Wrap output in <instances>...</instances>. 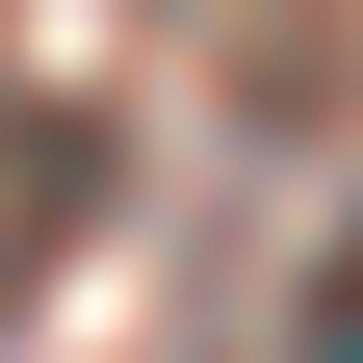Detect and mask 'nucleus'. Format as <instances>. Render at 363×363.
Returning a JSON list of instances; mask_svg holds the SVG:
<instances>
[{
  "label": "nucleus",
  "instance_id": "obj_1",
  "mask_svg": "<svg viewBox=\"0 0 363 363\" xmlns=\"http://www.w3.org/2000/svg\"><path fill=\"white\" fill-rule=\"evenodd\" d=\"M78 208H104V130H78V104H0V311L78 259Z\"/></svg>",
  "mask_w": 363,
  "mask_h": 363
},
{
  "label": "nucleus",
  "instance_id": "obj_2",
  "mask_svg": "<svg viewBox=\"0 0 363 363\" xmlns=\"http://www.w3.org/2000/svg\"><path fill=\"white\" fill-rule=\"evenodd\" d=\"M311 363H363V259H337V337H311Z\"/></svg>",
  "mask_w": 363,
  "mask_h": 363
}]
</instances>
